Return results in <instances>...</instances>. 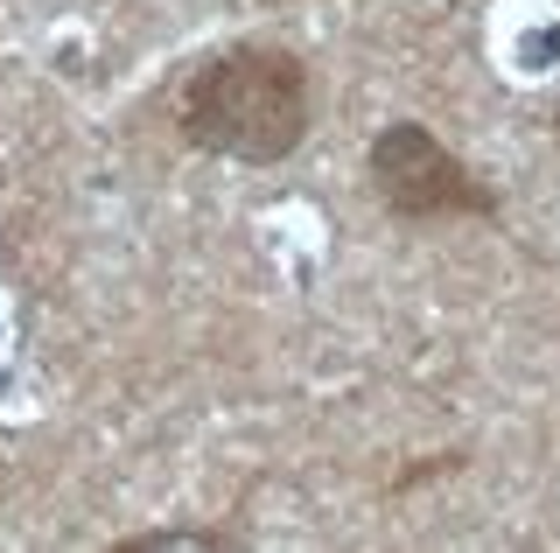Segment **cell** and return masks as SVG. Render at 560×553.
Here are the masks:
<instances>
[{
	"instance_id": "cell-1",
	"label": "cell",
	"mask_w": 560,
	"mask_h": 553,
	"mask_svg": "<svg viewBox=\"0 0 560 553\" xmlns=\"http://www.w3.org/2000/svg\"><path fill=\"white\" fill-rule=\"evenodd\" d=\"M315 127V71L288 43H224L203 57L175 92V133L183 148L218 154L245 168H280L302 154Z\"/></svg>"
},
{
	"instance_id": "cell-2",
	"label": "cell",
	"mask_w": 560,
	"mask_h": 553,
	"mask_svg": "<svg viewBox=\"0 0 560 553\" xmlns=\"http://www.w3.org/2000/svg\"><path fill=\"white\" fill-rule=\"evenodd\" d=\"M364 183L399 224H490L498 189L420 119H385L364 148Z\"/></svg>"
},
{
	"instance_id": "cell-3",
	"label": "cell",
	"mask_w": 560,
	"mask_h": 553,
	"mask_svg": "<svg viewBox=\"0 0 560 553\" xmlns=\"http://www.w3.org/2000/svg\"><path fill=\"white\" fill-rule=\"evenodd\" d=\"M168 546H189V553H245L253 540H238V532H224V526H154V532H127V540H113V553H168Z\"/></svg>"
},
{
	"instance_id": "cell-4",
	"label": "cell",
	"mask_w": 560,
	"mask_h": 553,
	"mask_svg": "<svg viewBox=\"0 0 560 553\" xmlns=\"http://www.w3.org/2000/svg\"><path fill=\"white\" fill-rule=\"evenodd\" d=\"M553 127H560V84H553Z\"/></svg>"
}]
</instances>
